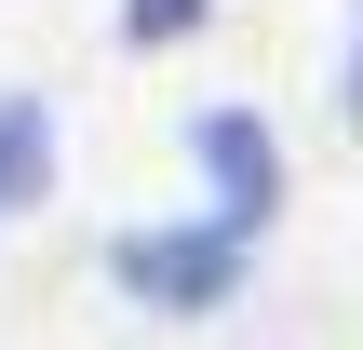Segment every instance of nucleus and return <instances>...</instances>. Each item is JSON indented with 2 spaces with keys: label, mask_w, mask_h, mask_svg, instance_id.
<instances>
[{
  "label": "nucleus",
  "mask_w": 363,
  "mask_h": 350,
  "mask_svg": "<svg viewBox=\"0 0 363 350\" xmlns=\"http://www.w3.org/2000/svg\"><path fill=\"white\" fill-rule=\"evenodd\" d=\"M108 270H121V297H148V310H229V297H242V229H229V216L121 229Z\"/></svg>",
  "instance_id": "obj_1"
},
{
  "label": "nucleus",
  "mask_w": 363,
  "mask_h": 350,
  "mask_svg": "<svg viewBox=\"0 0 363 350\" xmlns=\"http://www.w3.org/2000/svg\"><path fill=\"white\" fill-rule=\"evenodd\" d=\"M40 175H54V121H40V94H0V216L40 202Z\"/></svg>",
  "instance_id": "obj_3"
},
{
  "label": "nucleus",
  "mask_w": 363,
  "mask_h": 350,
  "mask_svg": "<svg viewBox=\"0 0 363 350\" xmlns=\"http://www.w3.org/2000/svg\"><path fill=\"white\" fill-rule=\"evenodd\" d=\"M202 13H216V0H121V40H135V54H162V40H189Z\"/></svg>",
  "instance_id": "obj_4"
},
{
  "label": "nucleus",
  "mask_w": 363,
  "mask_h": 350,
  "mask_svg": "<svg viewBox=\"0 0 363 350\" xmlns=\"http://www.w3.org/2000/svg\"><path fill=\"white\" fill-rule=\"evenodd\" d=\"M350 121H363V27H350Z\"/></svg>",
  "instance_id": "obj_5"
},
{
  "label": "nucleus",
  "mask_w": 363,
  "mask_h": 350,
  "mask_svg": "<svg viewBox=\"0 0 363 350\" xmlns=\"http://www.w3.org/2000/svg\"><path fill=\"white\" fill-rule=\"evenodd\" d=\"M189 162H202V189H216L202 216H229V229L256 243L269 202H283V148H269V121H256V108H202V121H189Z\"/></svg>",
  "instance_id": "obj_2"
}]
</instances>
